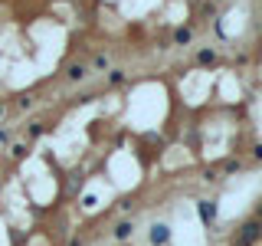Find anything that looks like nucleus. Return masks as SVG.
I'll list each match as a JSON object with an SVG mask.
<instances>
[{
    "label": "nucleus",
    "mask_w": 262,
    "mask_h": 246,
    "mask_svg": "<svg viewBox=\"0 0 262 246\" xmlns=\"http://www.w3.org/2000/svg\"><path fill=\"white\" fill-rule=\"evenodd\" d=\"M262 240V223L256 217H246L233 233V246H256Z\"/></svg>",
    "instance_id": "obj_1"
},
{
    "label": "nucleus",
    "mask_w": 262,
    "mask_h": 246,
    "mask_svg": "<svg viewBox=\"0 0 262 246\" xmlns=\"http://www.w3.org/2000/svg\"><path fill=\"white\" fill-rule=\"evenodd\" d=\"M196 217H200V223L210 230L216 223V200H196Z\"/></svg>",
    "instance_id": "obj_2"
},
{
    "label": "nucleus",
    "mask_w": 262,
    "mask_h": 246,
    "mask_svg": "<svg viewBox=\"0 0 262 246\" xmlns=\"http://www.w3.org/2000/svg\"><path fill=\"white\" fill-rule=\"evenodd\" d=\"M147 240H151V246H167L170 243V227L167 223H154L151 233H147Z\"/></svg>",
    "instance_id": "obj_3"
},
{
    "label": "nucleus",
    "mask_w": 262,
    "mask_h": 246,
    "mask_svg": "<svg viewBox=\"0 0 262 246\" xmlns=\"http://www.w3.org/2000/svg\"><path fill=\"white\" fill-rule=\"evenodd\" d=\"M85 76H89L85 63H69L66 66V82H72V86H76V82H85Z\"/></svg>",
    "instance_id": "obj_4"
},
{
    "label": "nucleus",
    "mask_w": 262,
    "mask_h": 246,
    "mask_svg": "<svg viewBox=\"0 0 262 246\" xmlns=\"http://www.w3.org/2000/svg\"><path fill=\"white\" fill-rule=\"evenodd\" d=\"M112 236L118 243H128L131 236H135V223H131V220H118V223H115V230H112Z\"/></svg>",
    "instance_id": "obj_5"
},
{
    "label": "nucleus",
    "mask_w": 262,
    "mask_h": 246,
    "mask_svg": "<svg viewBox=\"0 0 262 246\" xmlns=\"http://www.w3.org/2000/svg\"><path fill=\"white\" fill-rule=\"evenodd\" d=\"M49 131L46 121H27V141H36V138H43Z\"/></svg>",
    "instance_id": "obj_6"
},
{
    "label": "nucleus",
    "mask_w": 262,
    "mask_h": 246,
    "mask_svg": "<svg viewBox=\"0 0 262 246\" xmlns=\"http://www.w3.org/2000/svg\"><path fill=\"white\" fill-rule=\"evenodd\" d=\"M190 39H193V30L190 27H177L174 30V46H190Z\"/></svg>",
    "instance_id": "obj_7"
},
{
    "label": "nucleus",
    "mask_w": 262,
    "mask_h": 246,
    "mask_svg": "<svg viewBox=\"0 0 262 246\" xmlns=\"http://www.w3.org/2000/svg\"><path fill=\"white\" fill-rule=\"evenodd\" d=\"M27 154H30V145H27V141H13V145H10V158H13V161H23Z\"/></svg>",
    "instance_id": "obj_8"
},
{
    "label": "nucleus",
    "mask_w": 262,
    "mask_h": 246,
    "mask_svg": "<svg viewBox=\"0 0 262 246\" xmlns=\"http://www.w3.org/2000/svg\"><path fill=\"white\" fill-rule=\"evenodd\" d=\"M196 63L200 66H216V49H200V53H196Z\"/></svg>",
    "instance_id": "obj_9"
},
{
    "label": "nucleus",
    "mask_w": 262,
    "mask_h": 246,
    "mask_svg": "<svg viewBox=\"0 0 262 246\" xmlns=\"http://www.w3.org/2000/svg\"><path fill=\"white\" fill-rule=\"evenodd\" d=\"M220 171H223V174H239V171H243V161L239 158H226Z\"/></svg>",
    "instance_id": "obj_10"
},
{
    "label": "nucleus",
    "mask_w": 262,
    "mask_h": 246,
    "mask_svg": "<svg viewBox=\"0 0 262 246\" xmlns=\"http://www.w3.org/2000/svg\"><path fill=\"white\" fill-rule=\"evenodd\" d=\"M125 79H128V72L125 69H108V86H125Z\"/></svg>",
    "instance_id": "obj_11"
},
{
    "label": "nucleus",
    "mask_w": 262,
    "mask_h": 246,
    "mask_svg": "<svg viewBox=\"0 0 262 246\" xmlns=\"http://www.w3.org/2000/svg\"><path fill=\"white\" fill-rule=\"evenodd\" d=\"M33 102H36V98H33L30 92H23L20 98H16V109H20V112H30V109H33Z\"/></svg>",
    "instance_id": "obj_12"
},
{
    "label": "nucleus",
    "mask_w": 262,
    "mask_h": 246,
    "mask_svg": "<svg viewBox=\"0 0 262 246\" xmlns=\"http://www.w3.org/2000/svg\"><path fill=\"white\" fill-rule=\"evenodd\" d=\"M92 66H95V69H108V56H105V53H98L95 59H92Z\"/></svg>",
    "instance_id": "obj_13"
},
{
    "label": "nucleus",
    "mask_w": 262,
    "mask_h": 246,
    "mask_svg": "<svg viewBox=\"0 0 262 246\" xmlns=\"http://www.w3.org/2000/svg\"><path fill=\"white\" fill-rule=\"evenodd\" d=\"M203 180H207V184H213V180H220V171H216V168H207V171H203Z\"/></svg>",
    "instance_id": "obj_14"
},
{
    "label": "nucleus",
    "mask_w": 262,
    "mask_h": 246,
    "mask_svg": "<svg viewBox=\"0 0 262 246\" xmlns=\"http://www.w3.org/2000/svg\"><path fill=\"white\" fill-rule=\"evenodd\" d=\"M252 158L262 161V141H259V145H252Z\"/></svg>",
    "instance_id": "obj_15"
},
{
    "label": "nucleus",
    "mask_w": 262,
    "mask_h": 246,
    "mask_svg": "<svg viewBox=\"0 0 262 246\" xmlns=\"http://www.w3.org/2000/svg\"><path fill=\"white\" fill-rule=\"evenodd\" d=\"M0 141H10V128H0Z\"/></svg>",
    "instance_id": "obj_16"
},
{
    "label": "nucleus",
    "mask_w": 262,
    "mask_h": 246,
    "mask_svg": "<svg viewBox=\"0 0 262 246\" xmlns=\"http://www.w3.org/2000/svg\"><path fill=\"white\" fill-rule=\"evenodd\" d=\"M69 246H85V240H82V236H72V240H69Z\"/></svg>",
    "instance_id": "obj_17"
},
{
    "label": "nucleus",
    "mask_w": 262,
    "mask_h": 246,
    "mask_svg": "<svg viewBox=\"0 0 262 246\" xmlns=\"http://www.w3.org/2000/svg\"><path fill=\"white\" fill-rule=\"evenodd\" d=\"M252 217H256V220H262V200L256 203V213H252Z\"/></svg>",
    "instance_id": "obj_18"
},
{
    "label": "nucleus",
    "mask_w": 262,
    "mask_h": 246,
    "mask_svg": "<svg viewBox=\"0 0 262 246\" xmlns=\"http://www.w3.org/2000/svg\"><path fill=\"white\" fill-rule=\"evenodd\" d=\"M4 112H7V105H4V102H0V118H4Z\"/></svg>",
    "instance_id": "obj_19"
}]
</instances>
